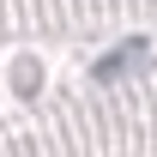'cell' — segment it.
Wrapping results in <instances>:
<instances>
[{"label": "cell", "mask_w": 157, "mask_h": 157, "mask_svg": "<svg viewBox=\"0 0 157 157\" xmlns=\"http://www.w3.org/2000/svg\"><path fill=\"white\" fill-rule=\"evenodd\" d=\"M139 60H145V42H121V48H115V55H109V60H97V78H103V85H109V78H121V73H127V67H139Z\"/></svg>", "instance_id": "1"}]
</instances>
